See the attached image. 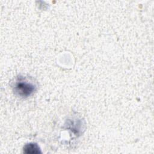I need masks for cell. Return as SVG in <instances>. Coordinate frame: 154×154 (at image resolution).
<instances>
[{"label": "cell", "instance_id": "2", "mask_svg": "<svg viewBox=\"0 0 154 154\" xmlns=\"http://www.w3.org/2000/svg\"><path fill=\"white\" fill-rule=\"evenodd\" d=\"M23 153L26 154H38L41 153L42 151L37 143H29L24 146Z\"/></svg>", "mask_w": 154, "mask_h": 154}, {"label": "cell", "instance_id": "1", "mask_svg": "<svg viewBox=\"0 0 154 154\" xmlns=\"http://www.w3.org/2000/svg\"><path fill=\"white\" fill-rule=\"evenodd\" d=\"M13 90L17 96L26 97L32 94L36 90V86L23 76L18 77L14 84Z\"/></svg>", "mask_w": 154, "mask_h": 154}]
</instances>
